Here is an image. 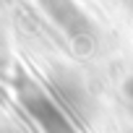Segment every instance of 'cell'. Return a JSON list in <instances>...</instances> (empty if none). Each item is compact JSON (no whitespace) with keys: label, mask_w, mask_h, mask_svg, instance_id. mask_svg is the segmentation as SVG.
Wrapping results in <instances>:
<instances>
[{"label":"cell","mask_w":133,"mask_h":133,"mask_svg":"<svg viewBox=\"0 0 133 133\" xmlns=\"http://www.w3.org/2000/svg\"><path fill=\"white\" fill-rule=\"evenodd\" d=\"M39 8L52 18V24L68 37L76 52H89L94 47V24L81 11L76 0H37Z\"/></svg>","instance_id":"cell-1"},{"label":"cell","mask_w":133,"mask_h":133,"mask_svg":"<svg viewBox=\"0 0 133 133\" xmlns=\"http://www.w3.org/2000/svg\"><path fill=\"white\" fill-rule=\"evenodd\" d=\"M0 133H5V130H0Z\"/></svg>","instance_id":"cell-4"},{"label":"cell","mask_w":133,"mask_h":133,"mask_svg":"<svg viewBox=\"0 0 133 133\" xmlns=\"http://www.w3.org/2000/svg\"><path fill=\"white\" fill-rule=\"evenodd\" d=\"M18 99L26 107V112L31 115V120L44 133H78L73 128V123L68 120V115L63 112V107L52 97H47L34 81H29V78L18 81Z\"/></svg>","instance_id":"cell-2"},{"label":"cell","mask_w":133,"mask_h":133,"mask_svg":"<svg viewBox=\"0 0 133 133\" xmlns=\"http://www.w3.org/2000/svg\"><path fill=\"white\" fill-rule=\"evenodd\" d=\"M125 97H128V99H133V78H128V81H125Z\"/></svg>","instance_id":"cell-3"}]
</instances>
